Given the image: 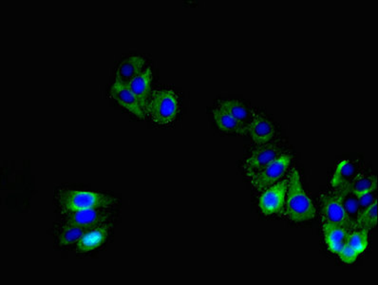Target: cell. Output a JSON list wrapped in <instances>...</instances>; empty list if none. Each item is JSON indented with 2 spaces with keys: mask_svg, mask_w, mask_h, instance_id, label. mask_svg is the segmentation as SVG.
Listing matches in <instances>:
<instances>
[{
  "mask_svg": "<svg viewBox=\"0 0 378 285\" xmlns=\"http://www.w3.org/2000/svg\"><path fill=\"white\" fill-rule=\"evenodd\" d=\"M153 80L152 68H145L135 78L132 79L127 83L132 92H135L136 97L140 103L142 109H144L145 114L147 115V106L152 95V85Z\"/></svg>",
  "mask_w": 378,
  "mask_h": 285,
  "instance_id": "obj_12",
  "label": "cell"
},
{
  "mask_svg": "<svg viewBox=\"0 0 378 285\" xmlns=\"http://www.w3.org/2000/svg\"><path fill=\"white\" fill-rule=\"evenodd\" d=\"M280 154H283L281 149L277 145L266 144V145L258 146L253 151L244 166L247 176L251 178L253 175L258 173L273 161L277 159Z\"/></svg>",
  "mask_w": 378,
  "mask_h": 285,
  "instance_id": "obj_10",
  "label": "cell"
},
{
  "mask_svg": "<svg viewBox=\"0 0 378 285\" xmlns=\"http://www.w3.org/2000/svg\"><path fill=\"white\" fill-rule=\"evenodd\" d=\"M291 158L288 154H280L266 168L253 175L250 178L253 188L258 193H263L266 188L278 183L291 166Z\"/></svg>",
  "mask_w": 378,
  "mask_h": 285,
  "instance_id": "obj_6",
  "label": "cell"
},
{
  "mask_svg": "<svg viewBox=\"0 0 378 285\" xmlns=\"http://www.w3.org/2000/svg\"><path fill=\"white\" fill-rule=\"evenodd\" d=\"M289 179L278 181L275 185L270 186L261 193L258 199V205L264 215L283 214Z\"/></svg>",
  "mask_w": 378,
  "mask_h": 285,
  "instance_id": "obj_8",
  "label": "cell"
},
{
  "mask_svg": "<svg viewBox=\"0 0 378 285\" xmlns=\"http://www.w3.org/2000/svg\"><path fill=\"white\" fill-rule=\"evenodd\" d=\"M213 115H214L216 124L221 131L226 132H237L241 134L243 132V125L235 119L231 114L224 111V109L217 107L213 109Z\"/></svg>",
  "mask_w": 378,
  "mask_h": 285,
  "instance_id": "obj_18",
  "label": "cell"
},
{
  "mask_svg": "<svg viewBox=\"0 0 378 285\" xmlns=\"http://www.w3.org/2000/svg\"><path fill=\"white\" fill-rule=\"evenodd\" d=\"M348 188H335L321 194L320 207L322 222H332L343 225L350 230H354L355 222L352 221L344 208L343 200L349 194Z\"/></svg>",
  "mask_w": 378,
  "mask_h": 285,
  "instance_id": "obj_4",
  "label": "cell"
},
{
  "mask_svg": "<svg viewBox=\"0 0 378 285\" xmlns=\"http://www.w3.org/2000/svg\"><path fill=\"white\" fill-rule=\"evenodd\" d=\"M346 244L360 255L368 247L369 230H352L350 231Z\"/></svg>",
  "mask_w": 378,
  "mask_h": 285,
  "instance_id": "obj_20",
  "label": "cell"
},
{
  "mask_svg": "<svg viewBox=\"0 0 378 285\" xmlns=\"http://www.w3.org/2000/svg\"><path fill=\"white\" fill-rule=\"evenodd\" d=\"M181 111L180 98L173 90H155L150 95L147 117L159 126L174 122Z\"/></svg>",
  "mask_w": 378,
  "mask_h": 285,
  "instance_id": "obj_3",
  "label": "cell"
},
{
  "mask_svg": "<svg viewBox=\"0 0 378 285\" xmlns=\"http://www.w3.org/2000/svg\"><path fill=\"white\" fill-rule=\"evenodd\" d=\"M283 215L290 221L303 222L313 220L315 216V208L311 199L307 196L301 185L300 174L294 168L289 176Z\"/></svg>",
  "mask_w": 378,
  "mask_h": 285,
  "instance_id": "obj_2",
  "label": "cell"
},
{
  "mask_svg": "<svg viewBox=\"0 0 378 285\" xmlns=\"http://www.w3.org/2000/svg\"><path fill=\"white\" fill-rule=\"evenodd\" d=\"M375 199L377 198H374V195H372V193L366 194V195L358 197L357 203L358 207H359V213H361V211L365 210L366 208H368L369 205L374 202Z\"/></svg>",
  "mask_w": 378,
  "mask_h": 285,
  "instance_id": "obj_24",
  "label": "cell"
},
{
  "mask_svg": "<svg viewBox=\"0 0 378 285\" xmlns=\"http://www.w3.org/2000/svg\"><path fill=\"white\" fill-rule=\"evenodd\" d=\"M110 97L130 114L135 115L140 120L146 119L147 115L129 85L115 80L110 87Z\"/></svg>",
  "mask_w": 378,
  "mask_h": 285,
  "instance_id": "obj_9",
  "label": "cell"
},
{
  "mask_svg": "<svg viewBox=\"0 0 378 285\" xmlns=\"http://www.w3.org/2000/svg\"><path fill=\"white\" fill-rule=\"evenodd\" d=\"M377 200L375 199L368 208L361 211L355 221L354 230H369L377 227Z\"/></svg>",
  "mask_w": 378,
  "mask_h": 285,
  "instance_id": "obj_19",
  "label": "cell"
},
{
  "mask_svg": "<svg viewBox=\"0 0 378 285\" xmlns=\"http://www.w3.org/2000/svg\"><path fill=\"white\" fill-rule=\"evenodd\" d=\"M244 131L248 132L253 142L258 146L266 145L275 136V128L273 124L263 115L256 114Z\"/></svg>",
  "mask_w": 378,
  "mask_h": 285,
  "instance_id": "obj_13",
  "label": "cell"
},
{
  "mask_svg": "<svg viewBox=\"0 0 378 285\" xmlns=\"http://www.w3.org/2000/svg\"><path fill=\"white\" fill-rule=\"evenodd\" d=\"M344 208L348 213L350 218L352 221H355L358 214H359V207H358L357 198V197L352 195V194L349 193L348 195L345 197L343 200Z\"/></svg>",
  "mask_w": 378,
  "mask_h": 285,
  "instance_id": "obj_22",
  "label": "cell"
},
{
  "mask_svg": "<svg viewBox=\"0 0 378 285\" xmlns=\"http://www.w3.org/2000/svg\"><path fill=\"white\" fill-rule=\"evenodd\" d=\"M219 107L229 112V114H231L235 119H237L238 122L243 124V125L244 121L248 117V111H247L246 107H244L243 104L241 103L240 101H221V102L219 104Z\"/></svg>",
  "mask_w": 378,
  "mask_h": 285,
  "instance_id": "obj_21",
  "label": "cell"
},
{
  "mask_svg": "<svg viewBox=\"0 0 378 285\" xmlns=\"http://www.w3.org/2000/svg\"><path fill=\"white\" fill-rule=\"evenodd\" d=\"M115 222H107L93 230H88L75 244V253L78 256H88L98 252L110 242L113 235Z\"/></svg>",
  "mask_w": 378,
  "mask_h": 285,
  "instance_id": "obj_7",
  "label": "cell"
},
{
  "mask_svg": "<svg viewBox=\"0 0 378 285\" xmlns=\"http://www.w3.org/2000/svg\"><path fill=\"white\" fill-rule=\"evenodd\" d=\"M55 202L61 214L93 208H112L120 207V200L110 194L93 191L75 190L72 188H59L56 191Z\"/></svg>",
  "mask_w": 378,
  "mask_h": 285,
  "instance_id": "obj_1",
  "label": "cell"
},
{
  "mask_svg": "<svg viewBox=\"0 0 378 285\" xmlns=\"http://www.w3.org/2000/svg\"><path fill=\"white\" fill-rule=\"evenodd\" d=\"M61 215L59 221L84 228L87 231L101 227L107 222H115L118 218L117 210L112 208H93V210L64 213Z\"/></svg>",
  "mask_w": 378,
  "mask_h": 285,
  "instance_id": "obj_5",
  "label": "cell"
},
{
  "mask_svg": "<svg viewBox=\"0 0 378 285\" xmlns=\"http://www.w3.org/2000/svg\"><path fill=\"white\" fill-rule=\"evenodd\" d=\"M349 193L352 195L361 197L366 194L374 193L377 188V179L375 175L357 173L352 182L347 185Z\"/></svg>",
  "mask_w": 378,
  "mask_h": 285,
  "instance_id": "obj_16",
  "label": "cell"
},
{
  "mask_svg": "<svg viewBox=\"0 0 378 285\" xmlns=\"http://www.w3.org/2000/svg\"><path fill=\"white\" fill-rule=\"evenodd\" d=\"M358 172L357 163L351 161L344 160L338 163L331 180V185L334 188H346L352 179L357 176Z\"/></svg>",
  "mask_w": 378,
  "mask_h": 285,
  "instance_id": "obj_17",
  "label": "cell"
},
{
  "mask_svg": "<svg viewBox=\"0 0 378 285\" xmlns=\"http://www.w3.org/2000/svg\"><path fill=\"white\" fill-rule=\"evenodd\" d=\"M322 231L327 247L332 253L338 255L346 244L350 231L352 230L341 225L322 222Z\"/></svg>",
  "mask_w": 378,
  "mask_h": 285,
  "instance_id": "obj_14",
  "label": "cell"
},
{
  "mask_svg": "<svg viewBox=\"0 0 378 285\" xmlns=\"http://www.w3.org/2000/svg\"><path fill=\"white\" fill-rule=\"evenodd\" d=\"M145 65L146 59L141 55H132L124 59L116 70L115 80L129 83L145 69Z\"/></svg>",
  "mask_w": 378,
  "mask_h": 285,
  "instance_id": "obj_15",
  "label": "cell"
},
{
  "mask_svg": "<svg viewBox=\"0 0 378 285\" xmlns=\"http://www.w3.org/2000/svg\"><path fill=\"white\" fill-rule=\"evenodd\" d=\"M358 256H359V254L355 252V251L347 244L344 245L342 249L338 253V257H340V261L346 264H354V262L357 261Z\"/></svg>",
  "mask_w": 378,
  "mask_h": 285,
  "instance_id": "obj_23",
  "label": "cell"
},
{
  "mask_svg": "<svg viewBox=\"0 0 378 285\" xmlns=\"http://www.w3.org/2000/svg\"><path fill=\"white\" fill-rule=\"evenodd\" d=\"M87 232L86 230L75 225H68L66 222L59 221L53 225V236L55 244L59 249H69L75 248L79 239Z\"/></svg>",
  "mask_w": 378,
  "mask_h": 285,
  "instance_id": "obj_11",
  "label": "cell"
}]
</instances>
